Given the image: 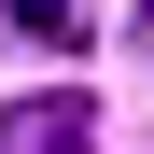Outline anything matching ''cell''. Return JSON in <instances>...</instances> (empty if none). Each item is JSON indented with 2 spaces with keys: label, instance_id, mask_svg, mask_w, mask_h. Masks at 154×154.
<instances>
[{
  "label": "cell",
  "instance_id": "obj_1",
  "mask_svg": "<svg viewBox=\"0 0 154 154\" xmlns=\"http://www.w3.org/2000/svg\"><path fill=\"white\" fill-rule=\"evenodd\" d=\"M0 154H98V98L84 84H28L0 112Z\"/></svg>",
  "mask_w": 154,
  "mask_h": 154
},
{
  "label": "cell",
  "instance_id": "obj_2",
  "mask_svg": "<svg viewBox=\"0 0 154 154\" xmlns=\"http://www.w3.org/2000/svg\"><path fill=\"white\" fill-rule=\"evenodd\" d=\"M14 28H28L42 56H84V28H98V0H14Z\"/></svg>",
  "mask_w": 154,
  "mask_h": 154
}]
</instances>
